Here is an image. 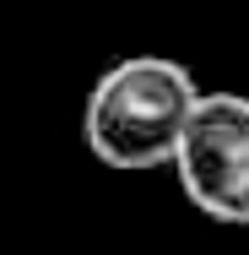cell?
Instances as JSON below:
<instances>
[{
  "label": "cell",
  "mask_w": 249,
  "mask_h": 255,
  "mask_svg": "<svg viewBox=\"0 0 249 255\" xmlns=\"http://www.w3.org/2000/svg\"><path fill=\"white\" fill-rule=\"evenodd\" d=\"M200 87L173 54H125L103 71L82 109V141L103 168H168Z\"/></svg>",
  "instance_id": "cell-1"
},
{
  "label": "cell",
  "mask_w": 249,
  "mask_h": 255,
  "mask_svg": "<svg viewBox=\"0 0 249 255\" xmlns=\"http://www.w3.org/2000/svg\"><path fill=\"white\" fill-rule=\"evenodd\" d=\"M168 168L195 212H206L211 223L244 228L249 223V98L244 93H200Z\"/></svg>",
  "instance_id": "cell-2"
}]
</instances>
